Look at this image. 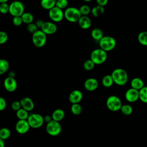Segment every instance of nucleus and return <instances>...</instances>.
I'll return each instance as SVG.
<instances>
[{
	"mask_svg": "<svg viewBox=\"0 0 147 147\" xmlns=\"http://www.w3.org/2000/svg\"><path fill=\"white\" fill-rule=\"evenodd\" d=\"M114 83L122 86L126 84L128 80V75L127 72L122 68H116L111 74Z\"/></svg>",
	"mask_w": 147,
	"mask_h": 147,
	"instance_id": "f257e3e1",
	"label": "nucleus"
},
{
	"mask_svg": "<svg viewBox=\"0 0 147 147\" xmlns=\"http://www.w3.org/2000/svg\"><path fill=\"white\" fill-rule=\"evenodd\" d=\"M107 52L98 48L93 50L90 55V59L96 65L103 64L107 60Z\"/></svg>",
	"mask_w": 147,
	"mask_h": 147,
	"instance_id": "f03ea898",
	"label": "nucleus"
},
{
	"mask_svg": "<svg viewBox=\"0 0 147 147\" xmlns=\"http://www.w3.org/2000/svg\"><path fill=\"white\" fill-rule=\"evenodd\" d=\"M100 48L106 52H109L114 49L116 46V40L111 36H103L99 41Z\"/></svg>",
	"mask_w": 147,
	"mask_h": 147,
	"instance_id": "7ed1b4c3",
	"label": "nucleus"
},
{
	"mask_svg": "<svg viewBox=\"0 0 147 147\" xmlns=\"http://www.w3.org/2000/svg\"><path fill=\"white\" fill-rule=\"evenodd\" d=\"M64 18L70 22H78L82 15L79 9L75 7H69L65 9Z\"/></svg>",
	"mask_w": 147,
	"mask_h": 147,
	"instance_id": "20e7f679",
	"label": "nucleus"
},
{
	"mask_svg": "<svg viewBox=\"0 0 147 147\" xmlns=\"http://www.w3.org/2000/svg\"><path fill=\"white\" fill-rule=\"evenodd\" d=\"M106 106L111 111H117L120 110L122 104L121 99L116 95H111L106 100Z\"/></svg>",
	"mask_w": 147,
	"mask_h": 147,
	"instance_id": "39448f33",
	"label": "nucleus"
},
{
	"mask_svg": "<svg viewBox=\"0 0 147 147\" xmlns=\"http://www.w3.org/2000/svg\"><path fill=\"white\" fill-rule=\"evenodd\" d=\"M32 42L37 48H41L47 42V34L41 30H37L32 34Z\"/></svg>",
	"mask_w": 147,
	"mask_h": 147,
	"instance_id": "423d86ee",
	"label": "nucleus"
},
{
	"mask_svg": "<svg viewBox=\"0 0 147 147\" xmlns=\"http://www.w3.org/2000/svg\"><path fill=\"white\" fill-rule=\"evenodd\" d=\"M27 120L30 127L33 129H38L45 122L44 117L38 113L30 114Z\"/></svg>",
	"mask_w": 147,
	"mask_h": 147,
	"instance_id": "0eeeda50",
	"label": "nucleus"
},
{
	"mask_svg": "<svg viewBox=\"0 0 147 147\" xmlns=\"http://www.w3.org/2000/svg\"><path fill=\"white\" fill-rule=\"evenodd\" d=\"M46 131L51 136L59 135L61 131V126L60 122L52 119L47 123Z\"/></svg>",
	"mask_w": 147,
	"mask_h": 147,
	"instance_id": "6e6552de",
	"label": "nucleus"
},
{
	"mask_svg": "<svg viewBox=\"0 0 147 147\" xmlns=\"http://www.w3.org/2000/svg\"><path fill=\"white\" fill-rule=\"evenodd\" d=\"M9 13L13 16H21L24 13V5L19 1H14L10 5Z\"/></svg>",
	"mask_w": 147,
	"mask_h": 147,
	"instance_id": "1a4fd4ad",
	"label": "nucleus"
},
{
	"mask_svg": "<svg viewBox=\"0 0 147 147\" xmlns=\"http://www.w3.org/2000/svg\"><path fill=\"white\" fill-rule=\"evenodd\" d=\"M48 16L50 19L55 22H59L64 18V13L63 9L55 6L49 10Z\"/></svg>",
	"mask_w": 147,
	"mask_h": 147,
	"instance_id": "9d476101",
	"label": "nucleus"
},
{
	"mask_svg": "<svg viewBox=\"0 0 147 147\" xmlns=\"http://www.w3.org/2000/svg\"><path fill=\"white\" fill-rule=\"evenodd\" d=\"M30 127L28 121L26 119H19L15 126L16 131L21 134L26 133L29 131Z\"/></svg>",
	"mask_w": 147,
	"mask_h": 147,
	"instance_id": "9b49d317",
	"label": "nucleus"
},
{
	"mask_svg": "<svg viewBox=\"0 0 147 147\" xmlns=\"http://www.w3.org/2000/svg\"><path fill=\"white\" fill-rule=\"evenodd\" d=\"M126 100L130 103H133L139 99V90L133 88H130L126 90L125 94Z\"/></svg>",
	"mask_w": 147,
	"mask_h": 147,
	"instance_id": "f8f14e48",
	"label": "nucleus"
},
{
	"mask_svg": "<svg viewBox=\"0 0 147 147\" xmlns=\"http://www.w3.org/2000/svg\"><path fill=\"white\" fill-rule=\"evenodd\" d=\"M3 86L6 91L11 92L17 89V83L14 77L9 76L4 80Z\"/></svg>",
	"mask_w": 147,
	"mask_h": 147,
	"instance_id": "ddd939ff",
	"label": "nucleus"
},
{
	"mask_svg": "<svg viewBox=\"0 0 147 147\" xmlns=\"http://www.w3.org/2000/svg\"><path fill=\"white\" fill-rule=\"evenodd\" d=\"M57 26L54 22L46 21L44 22L41 30L47 35H50L55 34L57 31Z\"/></svg>",
	"mask_w": 147,
	"mask_h": 147,
	"instance_id": "4468645a",
	"label": "nucleus"
},
{
	"mask_svg": "<svg viewBox=\"0 0 147 147\" xmlns=\"http://www.w3.org/2000/svg\"><path fill=\"white\" fill-rule=\"evenodd\" d=\"M83 98L82 92L79 90H74L71 92L68 96L69 101L72 103H79Z\"/></svg>",
	"mask_w": 147,
	"mask_h": 147,
	"instance_id": "2eb2a0df",
	"label": "nucleus"
},
{
	"mask_svg": "<svg viewBox=\"0 0 147 147\" xmlns=\"http://www.w3.org/2000/svg\"><path fill=\"white\" fill-rule=\"evenodd\" d=\"M98 80L93 78H90L86 79L84 83L85 89L88 91H93L96 90L98 87Z\"/></svg>",
	"mask_w": 147,
	"mask_h": 147,
	"instance_id": "dca6fc26",
	"label": "nucleus"
},
{
	"mask_svg": "<svg viewBox=\"0 0 147 147\" xmlns=\"http://www.w3.org/2000/svg\"><path fill=\"white\" fill-rule=\"evenodd\" d=\"M22 108L28 111H32L34 107V105L32 99L29 97H24L20 100Z\"/></svg>",
	"mask_w": 147,
	"mask_h": 147,
	"instance_id": "f3484780",
	"label": "nucleus"
},
{
	"mask_svg": "<svg viewBox=\"0 0 147 147\" xmlns=\"http://www.w3.org/2000/svg\"><path fill=\"white\" fill-rule=\"evenodd\" d=\"M78 22L83 29H87L91 26V20L87 16H82Z\"/></svg>",
	"mask_w": 147,
	"mask_h": 147,
	"instance_id": "a211bd4d",
	"label": "nucleus"
},
{
	"mask_svg": "<svg viewBox=\"0 0 147 147\" xmlns=\"http://www.w3.org/2000/svg\"><path fill=\"white\" fill-rule=\"evenodd\" d=\"M130 86L131 88L137 90H141L143 87L145 86L144 81L140 78H134L132 79L130 82Z\"/></svg>",
	"mask_w": 147,
	"mask_h": 147,
	"instance_id": "6ab92c4d",
	"label": "nucleus"
},
{
	"mask_svg": "<svg viewBox=\"0 0 147 147\" xmlns=\"http://www.w3.org/2000/svg\"><path fill=\"white\" fill-rule=\"evenodd\" d=\"M51 116L53 120L60 122L64 118L65 113L63 110L61 109H57L53 111Z\"/></svg>",
	"mask_w": 147,
	"mask_h": 147,
	"instance_id": "aec40b11",
	"label": "nucleus"
},
{
	"mask_svg": "<svg viewBox=\"0 0 147 147\" xmlns=\"http://www.w3.org/2000/svg\"><path fill=\"white\" fill-rule=\"evenodd\" d=\"M91 36L94 40L97 41L98 42L104 36L103 31L98 28H95L92 29L91 32Z\"/></svg>",
	"mask_w": 147,
	"mask_h": 147,
	"instance_id": "412c9836",
	"label": "nucleus"
},
{
	"mask_svg": "<svg viewBox=\"0 0 147 147\" xmlns=\"http://www.w3.org/2000/svg\"><path fill=\"white\" fill-rule=\"evenodd\" d=\"M56 0H41L40 5L43 9L49 10L56 6Z\"/></svg>",
	"mask_w": 147,
	"mask_h": 147,
	"instance_id": "4be33fe9",
	"label": "nucleus"
},
{
	"mask_svg": "<svg viewBox=\"0 0 147 147\" xmlns=\"http://www.w3.org/2000/svg\"><path fill=\"white\" fill-rule=\"evenodd\" d=\"M105 12V9L103 6L97 5L96 6L93 7L91 9V14L95 17H98L102 15Z\"/></svg>",
	"mask_w": 147,
	"mask_h": 147,
	"instance_id": "5701e85b",
	"label": "nucleus"
},
{
	"mask_svg": "<svg viewBox=\"0 0 147 147\" xmlns=\"http://www.w3.org/2000/svg\"><path fill=\"white\" fill-rule=\"evenodd\" d=\"M114 80L111 75H106L103 76L102 80V85L105 87H110L114 83Z\"/></svg>",
	"mask_w": 147,
	"mask_h": 147,
	"instance_id": "b1692460",
	"label": "nucleus"
},
{
	"mask_svg": "<svg viewBox=\"0 0 147 147\" xmlns=\"http://www.w3.org/2000/svg\"><path fill=\"white\" fill-rule=\"evenodd\" d=\"M21 17L23 23L27 25L32 23L34 20V17L33 14L29 12H24Z\"/></svg>",
	"mask_w": 147,
	"mask_h": 147,
	"instance_id": "393cba45",
	"label": "nucleus"
},
{
	"mask_svg": "<svg viewBox=\"0 0 147 147\" xmlns=\"http://www.w3.org/2000/svg\"><path fill=\"white\" fill-rule=\"evenodd\" d=\"M16 116L19 119H26L27 120L29 116V111L23 108H21L16 111Z\"/></svg>",
	"mask_w": 147,
	"mask_h": 147,
	"instance_id": "a878e982",
	"label": "nucleus"
},
{
	"mask_svg": "<svg viewBox=\"0 0 147 147\" xmlns=\"http://www.w3.org/2000/svg\"><path fill=\"white\" fill-rule=\"evenodd\" d=\"M138 41L144 46H147V31L141 32L137 36Z\"/></svg>",
	"mask_w": 147,
	"mask_h": 147,
	"instance_id": "bb28decb",
	"label": "nucleus"
},
{
	"mask_svg": "<svg viewBox=\"0 0 147 147\" xmlns=\"http://www.w3.org/2000/svg\"><path fill=\"white\" fill-rule=\"evenodd\" d=\"M139 99L142 102L147 103V86H145L139 90Z\"/></svg>",
	"mask_w": 147,
	"mask_h": 147,
	"instance_id": "cd10ccee",
	"label": "nucleus"
},
{
	"mask_svg": "<svg viewBox=\"0 0 147 147\" xmlns=\"http://www.w3.org/2000/svg\"><path fill=\"white\" fill-rule=\"evenodd\" d=\"M9 68V63L5 59L0 60V74L3 75L7 71Z\"/></svg>",
	"mask_w": 147,
	"mask_h": 147,
	"instance_id": "c85d7f7f",
	"label": "nucleus"
},
{
	"mask_svg": "<svg viewBox=\"0 0 147 147\" xmlns=\"http://www.w3.org/2000/svg\"><path fill=\"white\" fill-rule=\"evenodd\" d=\"M120 110L123 115H129L133 113V107L130 105L129 104L122 105Z\"/></svg>",
	"mask_w": 147,
	"mask_h": 147,
	"instance_id": "c756f323",
	"label": "nucleus"
},
{
	"mask_svg": "<svg viewBox=\"0 0 147 147\" xmlns=\"http://www.w3.org/2000/svg\"><path fill=\"white\" fill-rule=\"evenodd\" d=\"M71 111L74 115H79L82 111V107L79 103L72 104V106L71 107Z\"/></svg>",
	"mask_w": 147,
	"mask_h": 147,
	"instance_id": "7c9ffc66",
	"label": "nucleus"
},
{
	"mask_svg": "<svg viewBox=\"0 0 147 147\" xmlns=\"http://www.w3.org/2000/svg\"><path fill=\"white\" fill-rule=\"evenodd\" d=\"M10 130L7 127H2L0 130V138L2 140H6L10 136Z\"/></svg>",
	"mask_w": 147,
	"mask_h": 147,
	"instance_id": "2f4dec72",
	"label": "nucleus"
},
{
	"mask_svg": "<svg viewBox=\"0 0 147 147\" xmlns=\"http://www.w3.org/2000/svg\"><path fill=\"white\" fill-rule=\"evenodd\" d=\"M79 10L82 16H88L91 11V9L90 6L87 5H83L81 6Z\"/></svg>",
	"mask_w": 147,
	"mask_h": 147,
	"instance_id": "473e14b6",
	"label": "nucleus"
},
{
	"mask_svg": "<svg viewBox=\"0 0 147 147\" xmlns=\"http://www.w3.org/2000/svg\"><path fill=\"white\" fill-rule=\"evenodd\" d=\"M95 65V64L91 59H88L84 62L83 68L86 71H91L94 68Z\"/></svg>",
	"mask_w": 147,
	"mask_h": 147,
	"instance_id": "72a5a7b5",
	"label": "nucleus"
},
{
	"mask_svg": "<svg viewBox=\"0 0 147 147\" xmlns=\"http://www.w3.org/2000/svg\"><path fill=\"white\" fill-rule=\"evenodd\" d=\"M68 2L67 0H56V6L60 8L61 9H67Z\"/></svg>",
	"mask_w": 147,
	"mask_h": 147,
	"instance_id": "f704fd0d",
	"label": "nucleus"
},
{
	"mask_svg": "<svg viewBox=\"0 0 147 147\" xmlns=\"http://www.w3.org/2000/svg\"><path fill=\"white\" fill-rule=\"evenodd\" d=\"M10 5L7 3V2L1 3L0 5V11L2 14H5L9 13Z\"/></svg>",
	"mask_w": 147,
	"mask_h": 147,
	"instance_id": "c9c22d12",
	"label": "nucleus"
},
{
	"mask_svg": "<svg viewBox=\"0 0 147 147\" xmlns=\"http://www.w3.org/2000/svg\"><path fill=\"white\" fill-rule=\"evenodd\" d=\"M26 29L29 33L33 34L34 32H36L38 30V27L35 23L32 22L27 25Z\"/></svg>",
	"mask_w": 147,
	"mask_h": 147,
	"instance_id": "e433bc0d",
	"label": "nucleus"
},
{
	"mask_svg": "<svg viewBox=\"0 0 147 147\" xmlns=\"http://www.w3.org/2000/svg\"><path fill=\"white\" fill-rule=\"evenodd\" d=\"M8 40L7 34L3 31L0 32V44H3L7 42Z\"/></svg>",
	"mask_w": 147,
	"mask_h": 147,
	"instance_id": "4c0bfd02",
	"label": "nucleus"
},
{
	"mask_svg": "<svg viewBox=\"0 0 147 147\" xmlns=\"http://www.w3.org/2000/svg\"><path fill=\"white\" fill-rule=\"evenodd\" d=\"M12 22L14 25L16 26H19L23 23V21L21 16H15L13 18Z\"/></svg>",
	"mask_w": 147,
	"mask_h": 147,
	"instance_id": "58836bf2",
	"label": "nucleus"
},
{
	"mask_svg": "<svg viewBox=\"0 0 147 147\" xmlns=\"http://www.w3.org/2000/svg\"><path fill=\"white\" fill-rule=\"evenodd\" d=\"M11 107L12 110H13L16 111H17V110L20 109L22 107L20 101H14V102H13L11 105Z\"/></svg>",
	"mask_w": 147,
	"mask_h": 147,
	"instance_id": "ea45409f",
	"label": "nucleus"
},
{
	"mask_svg": "<svg viewBox=\"0 0 147 147\" xmlns=\"http://www.w3.org/2000/svg\"><path fill=\"white\" fill-rule=\"evenodd\" d=\"M6 107V102L5 99L1 97L0 98V111H3L4 110Z\"/></svg>",
	"mask_w": 147,
	"mask_h": 147,
	"instance_id": "a19ab883",
	"label": "nucleus"
},
{
	"mask_svg": "<svg viewBox=\"0 0 147 147\" xmlns=\"http://www.w3.org/2000/svg\"><path fill=\"white\" fill-rule=\"evenodd\" d=\"M96 2L98 5L105 7L108 2V0H96Z\"/></svg>",
	"mask_w": 147,
	"mask_h": 147,
	"instance_id": "79ce46f5",
	"label": "nucleus"
},
{
	"mask_svg": "<svg viewBox=\"0 0 147 147\" xmlns=\"http://www.w3.org/2000/svg\"><path fill=\"white\" fill-rule=\"evenodd\" d=\"M44 22V21H43L41 20H37L36 21L35 24H36V25L37 26L38 28H41V27H42V26Z\"/></svg>",
	"mask_w": 147,
	"mask_h": 147,
	"instance_id": "37998d69",
	"label": "nucleus"
},
{
	"mask_svg": "<svg viewBox=\"0 0 147 147\" xmlns=\"http://www.w3.org/2000/svg\"><path fill=\"white\" fill-rule=\"evenodd\" d=\"M44 121H45L47 123L50 122L52 120V116H50L49 115H47L46 116H45V117H44Z\"/></svg>",
	"mask_w": 147,
	"mask_h": 147,
	"instance_id": "c03bdc74",
	"label": "nucleus"
},
{
	"mask_svg": "<svg viewBox=\"0 0 147 147\" xmlns=\"http://www.w3.org/2000/svg\"><path fill=\"white\" fill-rule=\"evenodd\" d=\"M5 143L4 141V140L0 138V147H5Z\"/></svg>",
	"mask_w": 147,
	"mask_h": 147,
	"instance_id": "a18cd8bd",
	"label": "nucleus"
},
{
	"mask_svg": "<svg viewBox=\"0 0 147 147\" xmlns=\"http://www.w3.org/2000/svg\"><path fill=\"white\" fill-rule=\"evenodd\" d=\"M9 0H0V2L1 3H5V2H7Z\"/></svg>",
	"mask_w": 147,
	"mask_h": 147,
	"instance_id": "49530a36",
	"label": "nucleus"
},
{
	"mask_svg": "<svg viewBox=\"0 0 147 147\" xmlns=\"http://www.w3.org/2000/svg\"><path fill=\"white\" fill-rule=\"evenodd\" d=\"M84 1H85V2H90V1H91L92 0H83Z\"/></svg>",
	"mask_w": 147,
	"mask_h": 147,
	"instance_id": "de8ad7c7",
	"label": "nucleus"
}]
</instances>
